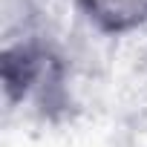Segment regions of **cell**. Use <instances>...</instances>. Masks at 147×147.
Wrapping results in <instances>:
<instances>
[{
  "label": "cell",
  "instance_id": "cell-1",
  "mask_svg": "<svg viewBox=\"0 0 147 147\" xmlns=\"http://www.w3.org/2000/svg\"><path fill=\"white\" fill-rule=\"evenodd\" d=\"M81 20L107 38H127L147 29V0H75Z\"/></svg>",
  "mask_w": 147,
  "mask_h": 147
}]
</instances>
